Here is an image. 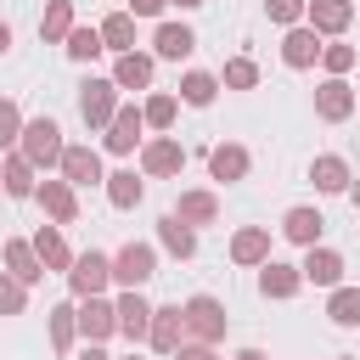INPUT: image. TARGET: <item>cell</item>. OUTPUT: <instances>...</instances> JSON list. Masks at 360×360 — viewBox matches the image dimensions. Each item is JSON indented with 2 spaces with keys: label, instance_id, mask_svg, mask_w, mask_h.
Listing matches in <instances>:
<instances>
[{
  "label": "cell",
  "instance_id": "cell-11",
  "mask_svg": "<svg viewBox=\"0 0 360 360\" xmlns=\"http://www.w3.org/2000/svg\"><path fill=\"white\" fill-rule=\"evenodd\" d=\"M281 62H287V68H315V62H321V34H315L309 22L287 28V39H281Z\"/></svg>",
  "mask_w": 360,
  "mask_h": 360
},
{
  "label": "cell",
  "instance_id": "cell-46",
  "mask_svg": "<svg viewBox=\"0 0 360 360\" xmlns=\"http://www.w3.org/2000/svg\"><path fill=\"white\" fill-rule=\"evenodd\" d=\"M169 6H180V11H197V6H208V0H169Z\"/></svg>",
  "mask_w": 360,
  "mask_h": 360
},
{
  "label": "cell",
  "instance_id": "cell-37",
  "mask_svg": "<svg viewBox=\"0 0 360 360\" xmlns=\"http://www.w3.org/2000/svg\"><path fill=\"white\" fill-rule=\"evenodd\" d=\"M22 141V107L11 96H0V152H11Z\"/></svg>",
  "mask_w": 360,
  "mask_h": 360
},
{
  "label": "cell",
  "instance_id": "cell-19",
  "mask_svg": "<svg viewBox=\"0 0 360 360\" xmlns=\"http://www.w3.org/2000/svg\"><path fill=\"white\" fill-rule=\"evenodd\" d=\"M231 259L236 264H270V231L264 225H242L231 236Z\"/></svg>",
  "mask_w": 360,
  "mask_h": 360
},
{
  "label": "cell",
  "instance_id": "cell-42",
  "mask_svg": "<svg viewBox=\"0 0 360 360\" xmlns=\"http://www.w3.org/2000/svg\"><path fill=\"white\" fill-rule=\"evenodd\" d=\"M174 360H219V354H214V343H180Z\"/></svg>",
  "mask_w": 360,
  "mask_h": 360
},
{
  "label": "cell",
  "instance_id": "cell-3",
  "mask_svg": "<svg viewBox=\"0 0 360 360\" xmlns=\"http://www.w3.org/2000/svg\"><path fill=\"white\" fill-rule=\"evenodd\" d=\"M79 118L107 135L112 118H118V84H112V79H84V84H79Z\"/></svg>",
  "mask_w": 360,
  "mask_h": 360
},
{
  "label": "cell",
  "instance_id": "cell-14",
  "mask_svg": "<svg viewBox=\"0 0 360 360\" xmlns=\"http://www.w3.org/2000/svg\"><path fill=\"white\" fill-rule=\"evenodd\" d=\"M34 197H39V208H45L56 225H73V219H79V197H73V186H68V180H39V191H34Z\"/></svg>",
  "mask_w": 360,
  "mask_h": 360
},
{
  "label": "cell",
  "instance_id": "cell-21",
  "mask_svg": "<svg viewBox=\"0 0 360 360\" xmlns=\"http://www.w3.org/2000/svg\"><path fill=\"white\" fill-rule=\"evenodd\" d=\"M112 84H118V90H146V84H152V56H146V51H124V56L112 62Z\"/></svg>",
  "mask_w": 360,
  "mask_h": 360
},
{
  "label": "cell",
  "instance_id": "cell-34",
  "mask_svg": "<svg viewBox=\"0 0 360 360\" xmlns=\"http://www.w3.org/2000/svg\"><path fill=\"white\" fill-rule=\"evenodd\" d=\"M326 315H332L338 326H360V287H332Z\"/></svg>",
  "mask_w": 360,
  "mask_h": 360
},
{
  "label": "cell",
  "instance_id": "cell-44",
  "mask_svg": "<svg viewBox=\"0 0 360 360\" xmlns=\"http://www.w3.org/2000/svg\"><path fill=\"white\" fill-rule=\"evenodd\" d=\"M79 360H112V354H107V349H101V343H90V349H84V354H79Z\"/></svg>",
  "mask_w": 360,
  "mask_h": 360
},
{
  "label": "cell",
  "instance_id": "cell-45",
  "mask_svg": "<svg viewBox=\"0 0 360 360\" xmlns=\"http://www.w3.org/2000/svg\"><path fill=\"white\" fill-rule=\"evenodd\" d=\"M6 51H11V28L0 22V56H6Z\"/></svg>",
  "mask_w": 360,
  "mask_h": 360
},
{
  "label": "cell",
  "instance_id": "cell-15",
  "mask_svg": "<svg viewBox=\"0 0 360 360\" xmlns=\"http://www.w3.org/2000/svg\"><path fill=\"white\" fill-rule=\"evenodd\" d=\"M34 253H39V264H45V270H62V276H68V270H73V259H79V253L62 242V225H39V231H34Z\"/></svg>",
  "mask_w": 360,
  "mask_h": 360
},
{
  "label": "cell",
  "instance_id": "cell-12",
  "mask_svg": "<svg viewBox=\"0 0 360 360\" xmlns=\"http://www.w3.org/2000/svg\"><path fill=\"white\" fill-rule=\"evenodd\" d=\"M315 112H321L326 124H343V118L354 112V90H349L343 79H321V84H315Z\"/></svg>",
  "mask_w": 360,
  "mask_h": 360
},
{
  "label": "cell",
  "instance_id": "cell-24",
  "mask_svg": "<svg viewBox=\"0 0 360 360\" xmlns=\"http://www.w3.org/2000/svg\"><path fill=\"white\" fill-rule=\"evenodd\" d=\"M174 219H186L191 231H197V225H214V219H219V197H214V191H180Z\"/></svg>",
  "mask_w": 360,
  "mask_h": 360
},
{
  "label": "cell",
  "instance_id": "cell-29",
  "mask_svg": "<svg viewBox=\"0 0 360 360\" xmlns=\"http://www.w3.org/2000/svg\"><path fill=\"white\" fill-rule=\"evenodd\" d=\"M79 22H73V0H51L45 6V17H39V34L51 39V45H68V34H73Z\"/></svg>",
  "mask_w": 360,
  "mask_h": 360
},
{
  "label": "cell",
  "instance_id": "cell-1",
  "mask_svg": "<svg viewBox=\"0 0 360 360\" xmlns=\"http://www.w3.org/2000/svg\"><path fill=\"white\" fill-rule=\"evenodd\" d=\"M17 152H22L39 174H45V169H62V152H68V146H62V124H56V118H28Z\"/></svg>",
  "mask_w": 360,
  "mask_h": 360
},
{
  "label": "cell",
  "instance_id": "cell-33",
  "mask_svg": "<svg viewBox=\"0 0 360 360\" xmlns=\"http://www.w3.org/2000/svg\"><path fill=\"white\" fill-rule=\"evenodd\" d=\"M101 186H107V202H112V208H135V202H141V180H135V169H112Z\"/></svg>",
  "mask_w": 360,
  "mask_h": 360
},
{
  "label": "cell",
  "instance_id": "cell-27",
  "mask_svg": "<svg viewBox=\"0 0 360 360\" xmlns=\"http://www.w3.org/2000/svg\"><path fill=\"white\" fill-rule=\"evenodd\" d=\"M6 270H11L17 281H28V287H34L39 276H45V264H39L34 242H22V236H11V242H6Z\"/></svg>",
  "mask_w": 360,
  "mask_h": 360
},
{
  "label": "cell",
  "instance_id": "cell-16",
  "mask_svg": "<svg viewBox=\"0 0 360 360\" xmlns=\"http://www.w3.org/2000/svg\"><path fill=\"white\" fill-rule=\"evenodd\" d=\"M118 332H124L129 343H146V338H152V304H146L141 292H124V298H118Z\"/></svg>",
  "mask_w": 360,
  "mask_h": 360
},
{
  "label": "cell",
  "instance_id": "cell-43",
  "mask_svg": "<svg viewBox=\"0 0 360 360\" xmlns=\"http://www.w3.org/2000/svg\"><path fill=\"white\" fill-rule=\"evenodd\" d=\"M169 0H129V17H158Z\"/></svg>",
  "mask_w": 360,
  "mask_h": 360
},
{
  "label": "cell",
  "instance_id": "cell-26",
  "mask_svg": "<svg viewBox=\"0 0 360 360\" xmlns=\"http://www.w3.org/2000/svg\"><path fill=\"white\" fill-rule=\"evenodd\" d=\"M259 287H264V298H292V292L304 287V270H298V264H281V259H270V264L259 270Z\"/></svg>",
  "mask_w": 360,
  "mask_h": 360
},
{
  "label": "cell",
  "instance_id": "cell-51",
  "mask_svg": "<svg viewBox=\"0 0 360 360\" xmlns=\"http://www.w3.org/2000/svg\"><path fill=\"white\" fill-rule=\"evenodd\" d=\"M343 360H349V354H343Z\"/></svg>",
  "mask_w": 360,
  "mask_h": 360
},
{
  "label": "cell",
  "instance_id": "cell-9",
  "mask_svg": "<svg viewBox=\"0 0 360 360\" xmlns=\"http://www.w3.org/2000/svg\"><path fill=\"white\" fill-rule=\"evenodd\" d=\"M79 332H84L90 343H107V338L118 332V304H107V298H79Z\"/></svg>",
  "mask_w": 360,
  "mask_h": 360
},
{
  "label": "cell",
  "instance_id": "cell-13",
  "mask_svg": "<svg viewBox=\"0 0 360 360\" xmlns=\"http://www.w3.org/2000/svg\"><path fill=\"white\" fill-rule=\"evenodd\" d=\"M62 180H68V186H96V180H107V174H101V152H96V146H68V152H62Z\"/></svg>",
  "mask_w": 360,
  "mask_h": 360
},
{
  "label": "cell",
  "instance_id": "cell-36",
  "mask_svg": "<svg viewBox=\"0 0 360 360\" xmlns=\"http://www.w3.org/2000/svg\"><path fill=\"white\" fill-rule=\"evenodd\" d=\"M62 51H68V56H73V62H90V56H101V51H107V45H101V28H73V34H68V45H62Z\"/></svg>",
  "mask_w": 360,
  "mask_h": 360
},
{
  "label": "cell",
  "instance_id": "cell-2",
  "mask_svg": "<svg viewBox=\"0 0 360 360\" xmlns=\"http://www.w3.org/2000/svg\"><path fill=\"white\" fill-rule=\"evenodd\" d=\"M186 309V343H219L225 338V304L219 298H208V292H197V298H186L180 304Z\"/></svg>",
  "mask_w": 360,
  "mask_h": 360
},
{
  "label": "cell",
  "instance_id": "cell-10",
  "mask_svg": "<svg viewBox=\"0 0 360 360\" xmlns=\"http://www.w3.org/2000/svg\"><path fill=\"white\" fill-rule=\"evenodd\" d=\"M309 28L321 34V39H338L349 22H354V0H309Z\"/></svg>",
  "mask_w": 360,
  "mask_h": 360
},
{
  "label": "cell",
  "instance_id": "cell-23",
  "mask_svg": "<svg viewBox=\"0 0 360 360\" xmlns=\"http://www.w3.org/2000/svg\"><path fill=\"white\" fill-rule=\"evenodd\" d=\"M309 180H315V191H326V197H332V191H349V180H354V174H349V163H343L338 152H321V158L309 163Z\"/></svg>",
  "mask_w": 360,
  "mask_h": 360
},
{
  "label": "cell",
  "instance_id": "cell-38",
  "mask_svg": "<svg viewBox=\"0 0 360 360\" xmlns=\"http://www.w3.org/2000/svg\"><path fill=\"white\" fill-rule=\"evenodd\" d=\"M22 304H28V281L0 270V315H22Z\"/></svg>",
  "mask_w": 360,
  "mask_h": 360
},
{
  "label": "cell",
  "instance_id": "cell-18",
  "mask_svg": "<svg viewBox=\"0 0 360 360\" xmlns=\"http://www.w3.org/2000/svg\"><path fill=\"white\" fill-rule=\"evenodd\" d=\"M0 180H6V197H34V191H39V169H34L22 152H6Z\"/></svg>",
  "mask_w": 360,
  "mask_h": 360
},
{
  "label": "cell",
  "instance_id": "cell-25",
  "mask_svg": "<svg viewBox=\"0 0 360 360\" xmlns=\"http://www.w3.org/2000/svg\"><path fill=\"white\" fill-rule=\"evenodd\" d=\"M321 214L315 208H287V219H281V236L287 242H298V248H321Z\"/></svg>",
  "mask_w": 360,
  "mask_h": 360
},
{
  "label": "cell",
  "instance_id": "cell-41",
  "mask_svg": "<svg viewBox=\"0 0 360 360\" xmlns=\"http://www.w3.org/2000/svg\"><path fill=\"white\" fill-rule=\"evenodd\" d=\"M264 11H270V22H281V28H298V17L309 11V0H264Z\"/></svg>",
  "mask_w": 360,
  "mask_h": 360
},
{
  "label": "cell",
  "instance_id": "cell-22",
  "mask_svg": "<svg viewBox=\"0 0 360 360\" xmlns=\"http://www.w3.org/2000/svg\"><path fill=\"white\" fill-rule=\"evenodd\" d=\"M208 174H214V180H225V186H231V180H242V174H248V146L219 141V146L208 152Z\"/></svg>",
  "mask_w": 360,
  "mask_h": 360
},
{
  "label": "cell",
  "instance_id": "cell-20",
  "mask_svg": "<svg viewBox=\"0 0 360 360\" xmlns=\"http://www.w3.org/2000/svg\"><path fill=\"white\" fill-rule=\"evenodd\" d=\"M152 51H158V56H169V62H180V56H191V51H197V34H191L186 22H158Z\"/></svg>",
  "mask_w": 360,
  "mask_h": 360
},
{
  "label": "cell",
  "instance_id": "cell-39",
  "mask_svg": "<svg viewBox=\"0 0 360 360\" xmlns=\"http://www.w3.org/2000/svg\"><path fill=\"white\" fill-rule=\"evenodd\" d=\"M321 68H326V79H343L354 68V45H321Z\"/></svg>",
  "mask_w": 360,
  "mask_h": 360
},
{
  "label": "cell",
  "instance_id": "cell-6",
  "mask_svg": "<svg viewBox=\"0 0 360 360\" xmlns=\"http://www.w3.org/2000/svg\"><path fill=\"white\" fill-rule=\"evenodd\" d=\"M141 169H146L152 180H169V174L186 169V146H180L174 135H152V141L141 146Z\"/></svg>",
  "mask_w": 360,
  "mask_h": 360
},
{
  "label": "cell",
  "instance_id": "cell-31",
  "mask_svg": "<svg viewBox=\"0 0 360 360\" xmlns=\"http://www.w3.org/2000/svg\"><path fill=\"white\" fill-rule=\"evenodd\" d=\"M101 45H107V51H118V56H124V51H135V17H129V11H112V17L101 22Z\"/></svg>",
  "mask_w": 360,
  "mask_h": 360
},
{
  "label": "cell",
  "instance_id": "cell-7",
  "mask_svg": "<svg viewBox=\"0 0 360 360\" xmlns=\"http://www.w3.org/2000/svg\"><path fill=\"white\" fill-rule=\"evenodd\" d=\"M158 354H180V343H186V309L180 304H163V309H152V338H146Z\"/></svg>",
  "mask_w": 360,
  "mask_h": 360
},
{
  "label": "cell",
  "instance_id": "cell-48",
  "mask_svg": "<svg viewBox=\"0 0 360 360\" xmlns=\"http://www.w3.org/2000/svg\"><path fill=\"white\" fill-rule=\"evenodd\" d=\"M349 197H354V208H360V180H354V186H349Z\"/></svg>",
  "mask_w": 360,
  "mask_h": 360
},
{
  "label": "cell",
  "instance_id": "cell-47",
  "mask_svg": "<svg viewBox=\"0 0 360 360\" xmlns=\"http://www.w3.org/2000/svg\"><path fill=\"white\" fill-rule=\"evenodd\" d=\"M236 360H264V349H242V354H236Z\"/></svg>",
  "mask_w": 360,
  "mask_h": 360
},
{
  "label": "cell",
  "instance_id": "cell-4",
  "mask_svg": "<svg viewBox=\"0 0 360 360\" xmlns=\"http://www.w3.org/2000/svg\"><path fill=\"white\" fill-rule=\"evenodd\" d=\"M152 276H158V253H152L146 242H124V248L112 253V281H118L124 292H141Z\"/></svg>",
  "mask_w": 360,
  "mask_h": 360
},
{
  "label": "cell",
  "instance_id": "cell-32",
  "mask_svg": "<svg viewBox=\"0 0 360 360\" xmlns=\"http://www.w3.org/2000/svg\"><path fill=\"white\" fill-rule=\"evenodd\" d=\"M214 96H219V79H214V73H202V68H191V73L180 79V101H186V107H208Z\"/></svg>",
  "mask_w": 360,
  "mask_h": 360
},
{
  "label": "cell",
  "instance_id": "cell-30",
  "mask_svg": "<svg viewBox=\"0 0 360 360\" xmlns=\"http://www.w3.org/2000/svg\"><path fill=\"white\" fill-rule=\"evenodd\" d=\"M73 338H79V309H73V304H51V349L68 354Z\"/></svg>",
  "mask_w": 360,
  "mask_h": 360
},
{
  "label": "cell",
  "instance_id": "cell-40",
  "mask_svg": "<svg viewBox=\"0 0 360 360\" xmlns=\"http://www.w3.org/2000/svg\"><path fill=\"white\" fill-rule=\"evenodd\" d=\"M141 112H146V124H152V129H169V124H174V112H180V101H174V96H146V107H141Z\"/></svg>",
  "mask_w": 360,
  "mask_h": 360
},
{
  "label": "cell",
  "instance_id": "cell-8",
  "mask_svg": "<svg viewBox=\"0 0 360 360\" xmlns=\"http://www.w3.org/2000/svg\"><path fill=\"white\" fill-rule=\"evenodd\" d=\"M141 129H146V112H141V107H118V118H112V129L101 135V146L124 158V152H135V146H146V141H141Z\"/></svg>",
  "mask_w": 360,
  "mask_h": 360
},
{
  "label": "cell",
  "instance_id": "cell-35",
  "mask_svg": "<svg viewBox=\"0 0 360 360\" xmlns=\"http://www.w3.org/2000/svg\"><path fill=\"white\" fill-rule=\"evenodd\" d=\"M219 84H225V90H253V84H259V62H253V56H231L225 73H219Z\"/></svg>",
  "mask_w": 360,
  "mask_h": 360
},
{
  "label": "cell",
  "instance_id": "cell-17",
  "mask_svg": "<svg viewBox=\"0 0 360 360\" xmlns=\"http://www.w3.org/2000/svg\"><path fill=\"white\" fill-rule=\"evenodd\" d=\"M298 270H304V281H315V287H343V253H332V248H309Z\"/></svg>",
  "mask_w": 360,
  "mask_h": 360
},
{
  "label": "cell",
  "instance_id": "cell-5",
  "mask_svg": "<svg viewBox=\"0 0 360 360\" xmlns=\"http://www.w3.org/2000/svg\"><path fill=\"white\" fill-rule=\"evenodd\" d=\"M107 281H112V259H107V253H96V248H90V253H79V259H73V270H68V292H73V298H101V287H107Z\"/></svg>",
  "mask_w": 360,
  "mask_h": 360
},
{
  "label": "cell",
  "instance_id": "cell-50",
  "mask_svg": "<svg viewBox=\"0 0 360 360\" xmlns=\"http://www.w3.org/2000/svg\"><path fill=\"white\" fill-rule=\"evenodd\" d=\"M129 360H141V354H129Z\"/></svg>",
  "mask_w": 360,
  "mask_h": 360
},
{
  "label": "cell",
  "instance_id": "cell-28",
  "mask_svg": "<svg viewBox=\"0 0 360 360\" xmlns=\"http://www.w3.org/2000/svg\"><path fill=\"white\" fill-rule=\"evenodd\" d=\"M158 242H163L174 259H191V253H197V231H191L186 219H174V214H163V219H158Z\"/></svg>",
  "mask_w": 360,
  "mask_h": 360
},
{
  "label": "cell",
  "instance_id": "cell-49",
  "mask_svg": "<svg viewBox=\"0 0 360 360\" xmlns=\"http://www.w3.org/2000/svg\"><path fill=\"white\" fill-rule=\"evenodd\" d=\"M0 191H6V180H0Z\"/></svg>",
  "mask_w": 360,
  "mask_h": 360
}]
</instances>
